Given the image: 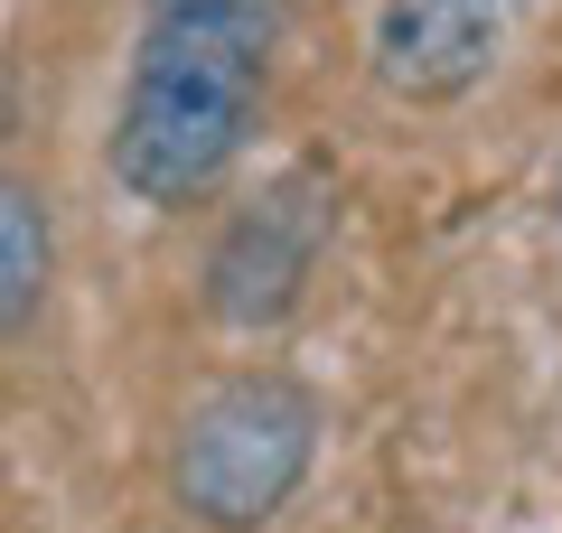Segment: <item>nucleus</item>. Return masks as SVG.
Wrapping results in <instances>:
<instances>
[{"mask_svg": "<svg viewBox=\"0 0 562 533\" xmlns=\"http://www.w3.org/2000/svg\"><path fill=\"white\" fill-rule=\"evenodd\" d=\"M272 47L281 0H140L132 76L113 113V178L150 206L206 197L262 122Z\"/></svg>", "mask_w": 562, "mask_h": 533, "instance_id": "nucleus-1", "label": "nucleus"}, {"mask_svg": "<svg viewBox=\"0 0 562 533\" xmlns=\"http://www.w3.org/2000/svg\"><path fill=\"white\" fill-rule=\"evenodd\" d=\"M310 458H319V402L291 375H225L188 402L179 450H169V487L198 524L254 533L301 496Z\"/></svg>", "mask_w": 562, "mask_h": 533, "instance_id": "nucleus-2", "label": "nucleus"}, {"mask_svg": "<svg viewBox=\"0 0 562 533\" xmlns=\"http://www.w3.org/2000/svg\"><path fill=\"white\" fill-rule=\"evenodd\" d=\"M516 0H384L375 20V84L403 103H460L506 57Z\"/></svg>", "mask_w": 562, "mask_h": 533, "instance_id": "nucleus-3", "label": "nucleus"}, {"mask_svg": "<svg viewBox=\"0 0 562 533\" xmlns=\"http://www.w3.org/2000/svg\"><path fill=\"white\" fill-rule=\"evenodd\" d=\"M319 235H328L319 178L272 188V197L225 235V253H216V309L244 318V328H254V318H281V309H291V291L310 281V262H319Z\"/></svg>", "mask_w": 562, "mask_h": 533, "instance_id": "nucleus-4", "label": "nucleus"}, {"mask_svg": "<svg viewBox=\"0 0 562 533\" xmlns=\"http://www.w3.org/2000/svg\"><path fill=\"white\" fill-rule=\"evenodd\" d=\"M38 291H47V206H38V188H20L0 169V337H20Z\"/></svg>", "mask_w": 562, "mask_h": 533, "instance_id": "nucleus-5", "label": "nucleus"}]
</instances>
